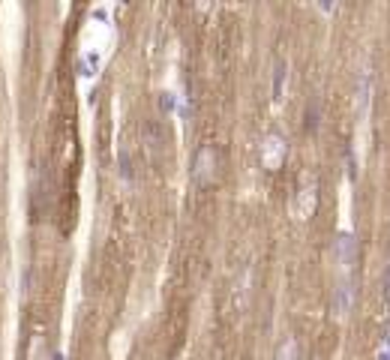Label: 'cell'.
Here are the masks:
<instances>
[{
  "instance_id": "cell-1",
  "label": "cell",
  "mask_w": 390,
  "mask_h": 360,
  "mask_svg": "<svg viewBox=\"0 0 390 360\" xmlns=\"http://www.w3.org/2000/svg\"><path fill=\"white\" fill-rule=\"evenodd\" d=\"M216 177V150L211 144H202L193 157V180L198 186H207Z\"/></svg>"
},
{
  "instance_id": "cell-13",
  "label": "cell",
  "mask_w": 390,
  "mask_h": 360,
  "mask_svg": "<svg viewBox=\"0 0 390 360\" xmlns=\"http://www.w3.org/2000/svg\"><path fill=\"white\" fill-rule=\"evenodd\" d=\"M51 360H64V351H55V357H51Z\"/></svg>"
},
{
  "instance_id": "cell-8",
  "label": "cell",
  "mask_w": 390,
  "mask_h": 360,
  "mask_svg": "<svg viewBox=\"0 0 390 360\" xmlns=\"http://www.w3.org/2000/svg\"><path fill=\"white\" fill-rule=\"evenodd\" d=\"M117 171H120V177H124V180L133 177V157H129L126 148L117 153Z\"/></svg>"
},
{
  "instance_id": "cell-12",
  "label": "cell",
  "mask_w": 390,
  "mask_h": 360,
  "mask_svg": "<svg viewBox=\"0 0 390 360\" xmlns=\"http://www.w3.org/2000/svg\"><path fill=\"white\" fill-rule=\"evenodd\" d=\"M318 111H315V106H309V111H306V130H315L318 126Z\"/></svg>"
},
{
  "instance_id": "cell-4",
  "label": "cell",
  "mask_w": 390,
  "mask_h": 360,
  "mask_svg": "<svg viewBox=\"0 0 390 360\" xmlns=\"http://www.w3.org/2000/svg\"><path fill=\"white\" fill-rule=\"evenodd\" d=\"M351 300H354V282H351V277H342L340 286H336V291H333V315L349 312Z\"/></svg>"
},
{
  "instance_id": "cell-7",
  "label": "cell",
  "mask_w": 390,
  "mask_h": 360,
  "mask_svg": "<svg viewBox=\"0 0 390 360\" xmlns=\"http://www.w3.org/2000/svg\"><path fill=\"white\" fill-rule=\"evenodd\" d=\"M276 360H300V346L298 339H282L280 348H276Z\"/></svg>"
},
{
  "instance_id": "cell-11",
  "label": "cell",
  "mask_w": 390,
  "mask_h": 360,
  "mask_svg": "<svg viewBox=\"0 0 390 360\" xmlns=\"http://www.w3.org/2000/svg\"><path fill=\"white\" fill-rule=\"evenodd\" d=\"M378 360H390V328L384 333V346H381V351H378Z\"/></svg>"
},
{
  "instance_id": "cell-9",
  "label": "cell",
  "mask_w": 390,
  "mask_h": 360,
  "mask_svg": "<svg viewBox=\"0 0 390 360\" xmlns=\"http://www.w3.org/2000/svg\"><path fill=\"white\" fill-rule=\"evenodd\" d=\"M282 81H285V60H276V72H273V97L282 93Z\"/></svg>"
},
{
  "instance_id": "cell-6",
  "label": "cell",
  "mask_w": 390,
  "mask_h": 360,
  "mask_svg": "<svg viewBox=\"0 0 390 360\" xmlns=\"http://www.w3.org/2000/svg\"><path fill=\"white\" fill-rule=\"evenodd\" d=\"M369 70H363L358 75V102H360V114H367V108H369Z\"/></svg>"
},
{
  "instance_id": "cell-2",
  "label": "cell",
  "mask_w": 390,
  "mask_h": 360,
  "mask_svg": "<svg viewBox=\"0 0 390 360\" xmlns=\"http://www.w3.org/2000/svg\"><path fill=\"white\" fill-rule=\"evenodd\" d=\"M333 255H336V264H340L342 270H351L354 261H358V240L349 231H342V234H336L333 240Z\"/></svg>"
},
{
  "instance_id": "cell-5",
  "label": "cell",
  "mask_w": 390,
  "mask_h": 360,
  "mask_svg": "<svg viewBox=\"0 0 390 360\" xmlns=\"http://www.w3.org/2000/svg\"><path fill=\"white\" fill-rule=\"evenodd\" d=\"M315 199H318V183L315 180H306L300 190V201H298V217L306 219L312 210H315Z\"/></svg>"
},
{
  "instance_id": "cell-3",
  "label": "cell",
  "mask_w": 390,
  "mask_h": 360,
  "mask_svg": "<svg viewBox=\"0 0 390 360\" xmlns=\"http://www.w3.org/2000/svg\"><path fill=\"white\" fill-rule=\"evenodd\" d=\"M285 139L282 135H276V132H271L264 139V144H262V162L267 168H280L282 166V159H285Z\"/></svg>"
},
{
  "instance_id": "cell-10",
  "label": "cell",
  "mask_w": 390,
  "mask_h": 360,
  "mask_svg": "<svg viewBox=\"0 0 390 360\" xmlns=\"http://www.w3.org/2000/svg\"><path fill=\"white\" fill-rule=\"evenodd\" d=\"M175 106H177L175 93L162 90V93H159V111H162V114H171V111H175Z\"/></svg>"
}]
</instances>
